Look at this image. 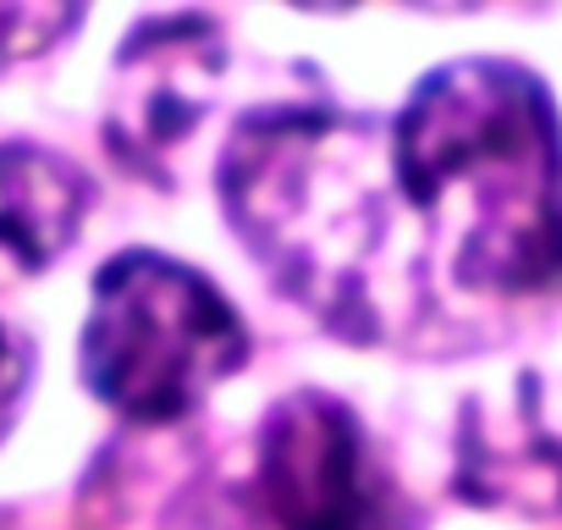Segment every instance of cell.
I'll list each match as a JSON object with an SVG mask.
<instances>
[{
  "instance_id": "obj_1",
  "label": "cell",
  "mask_w": 562,
  "mask_h": 530,
  "mask_svg": "<svg viewBox=\"0 0 562 530\" xmlns=\"http://www.w3.org/2000/svg\"><path fill=\"white\" fill-rule=\"evenodd\" d=\"M392 166L458 283L491 294L562 283V139L529 73L458 62L425 78L392 128Z\"/></svg>"
},
{
  "instance_id": "obj_2",
  "label": "cell",
  "mask_w": 562,
  "mask_h": 530,
  "mask_svg": "<svg viewBox=\"0 0 562 530\" xmlns=\"http://www.w3.org/2000/svg\"><path fill=\"white\" fill-rule=\"evenodd\" d=\"M392 133L375 144L364 122L326 111H265L221 161V199L248 249L299 305L331 327L370 338L381 321L375 260L386 238Z\"/></svg>"
},
{
  "instance_id": "obj_3",
  "label": "cell",
  "mask_w": 562,
  "mask_h": 530,
  "mask_svg": "<svg viewBox=\"0 0 562 530\" xmlns=\"http://www.w3.org/2000/svg\"><path fill=\"white\" fill-rule=\"evenodd\" d=\"M248 354L232 305L177 260L116 254L94 277L83 382L127 420H177Z\"/></svg>"
},
{
  "instance_id": "obj_4",
  "label": "cell",
  "mask_w": 562,
  "mask_h": 530,
  "mask_svg": "<svg viewBox=\"0 0 562 530\" xmlns=\"http://www.w3.org/2000/svg\"><path fill=\"white\" fill-rule=\"evenodd\" d=\"M259 508L276 530H414L397 486L326 393L281 398L259 431Z\"/></svg>"
},
{
  "instance_id": "obj_5",
  "label": "cell",
  "mask_w": 562,
  "mask_h": 530,
  "mask_svg": "<svg viewBox=\"0 0 562 530\" xmlns=\"http://www.w3.org/2000/svg\"><path fill=\"white\" fill-rule=\"evenodd\" d=\"M215 73H221V45L204 18H171L138 29L116 62V95H111L116 155L160 177L166 150L188 139V128L199 122Z\"/></svg>"
},
{
  "instance_id": "obj_6",
  "label": "cell",
  "mask_w": 562,
  "mask_h": 530,
  "mask_svg": "<svg viewBox=\"0 0 562 530\" xmlns=\"http://www.w3.org/2000/svg\"><path fill=\"white\" fill-rule=\"evenodd\" d=\"M89 210V183L72 161L40 144H0V249L29 272L78 238Z\"/></svg>"
},
{
  "instance_id": "obj_7",
  "label": "cell",
  "mask_w": 562,
  "mask_h": 530,
  "mask_svg": "<svg viewBox=\"0 0 562 530\" xmlns=\"http://www.w3.org/2000/svg\"><path fill=\"white\" fill-rule=\"evenodd\" d=\"M78 23L72 7H0V67L50 51Z\"/></svg>"
},
{
  "instance_id": "obj_8",
  "label": "cell",
  "mask_w": 562,
  "mask_h": 530,
  "mask_svg": "<svg viewBox=\"0 0 562 530\" xmlns=\"http://www.w3.org/2000/svg\"><path fill=\"white\" fill-rule=\"evenodd\" d=\"M7 360H12V343H7V327H0V398H12V382H7Z\"/></svg>"
}]
</instances>
